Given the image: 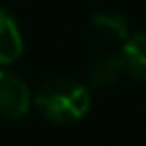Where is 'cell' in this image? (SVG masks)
Masks as SVG:
<instances>
[{
	"label": "cell",
	"instance_id": "6da1fadb",
	"mask_svg": "<svg viewBox=\"0 0 146 146\" xmlns=\"http://www.w3.org/2000/svg\"><path fill=\"white\" fill-rule=\"evenodd\" d=\"M34 105L48 121L66 125L80 121L89 112L91 96L84 84L71 78H55L39 87L34 96Z\"/></svg>",
	"mask_w": 146,
	"mask_h": 146
},
{
	"label": "cell",
	"instance_id": "7a4b0ae2",
	"mask_svg": "<svg viewBox=\"0 0 146 146\" xmlns=\"http://www.w3.org/2000/svg\"><path fill=\"white\" fill-rule=\"evenodd\" d=\"M32 105V94L27 84L9 71H0V116L5 119H21L27 114Z\"/></svg>",
	"mask_w": 146,
	"mask_h": 146
},
{
	"label": "cell",
	"instance_id": "3957f363",
	"mask_svg": "<svg viewBox=\"0 0 146 146\" xmlns=\"http://www.w3.org/2000/svg\"><path fill=\"white\" fill-rule=\"evenodd\" d=\"M119 55L123 59L125 73L139 82H146V30L128 34Z\"/></svg>",
	"mask_w": 146,
	"mask_h": 146
},
{
	"label": "cell",
	"instance_id": "277c9868",
	"mask_svg": "<svg viewBox=\"0 0 146 146\" xmlns=\"http://www.w3.org/2000/svg\"><path fill=\"white\" fill-rule=\"evenodd\" d=\"M125 73L123 68V59L119 52H105V55H98L89 68H87V80L91 87H110L114 84L121 75Z\"/></svg>",
	"mask_w": 146,
	"mask_h": 146
},
{
	"label": "cell",
	"instance_id": "5b68a950",
	"mask_svg": "<svg viewBox=\"0 0 146 146\" xmlns=\"http://www.w3.org/2000/svg\"><path fill=\"white\" fill-rule=\"evenodd\" d=\"M91 32L103 41L119 43L128 39L130 25H128V18L119 11H98L91 16Z\"/></svg>",
	"mask_w": 146,
	"mask_h": 146
},
{
	"label": "cell",
	"instance_id": "8992f818",
	"mask_svg": "<svg viewBox=\"0 0 146 146\" xmlns=\"http://www.w3.org/2000/svg\"><path fill=\"white\" fill-rule=\"evenodd\" d=\"M23 52V39L14 18L0 9V64H11Z\"/></svg>",
	"mask_w": 146,
	"mask_h": 146
}]
</instances>
